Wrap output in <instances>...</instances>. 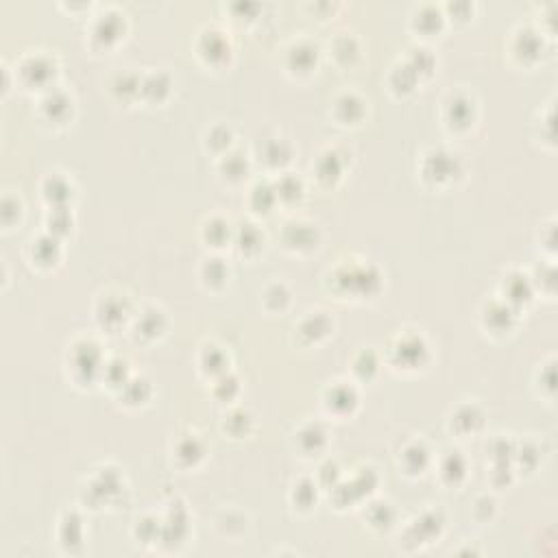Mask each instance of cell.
I'll use <instances>...</instances> for the list:
<instances>
[{"label": "cell", "instance_id": "277c9868", "mask_svg": "<svg viewBox=\"0 0 558 558\" xmlns=\"http://www.w3.org/2000/svg\"><path fill=\"white\" fill-rule=\"evenodd\" d=\"M358 404V395L351 386L347 384H338V386H332L327 391V399H325V406L329 412L334 415H347L351 412Z\"/></svg>", "mask_w": 558, "mask_h": 558}, {"label": "cell", "instance_id": "3957f363", "mask_svg": "<svg viewBox=\"0 0 558 558\" xmlns=\"http://www.w3.org/2000/svg\"><path fill=\"white\" fill-rule=\"evenodd\" d=\"M445 120L454 129H469L473 125V103L467 96L451 94V103H445Z\"/></svg>", "mask_w": 558, "mask_h": 558}, {"label": "cell", "instance_id": "ac0fdd59", "mask_svg": "<svg viewBox=\"0 0 558 558\" xmlns=\"http://www.w3.org/2000/svg\"><path fill=\"white\" fill-rule=\"evenodd\" d=\"M441 475L447 482H456L465 475V460L463 456H458V451H451V456H447L441 465Z\"/></svg>", "mask_w": 558, "mask_h": 558}, {"label": "cell", "instance_id": "9a60e30c", "mask_svg": "<svg viewBox=\"0 0 558 558\" xmlns=\"http://www.w3.org/2000/svg\"><path fill=\"white\" fill-rule=\"evenodd\" d=\"M118 33H120V16H101L99 20V29L94 31V37L105 42V46H109L111 42L118 40Z\"/></svg>", "mask_w": 558, "mask_h": 558}, {"label": "cell", "instance_id": "ba28073f", "mask_svg": "<svg viewBox=\"0 0 558 558\" xmlns=\"http://www.w3.org/2000/svg\"><path fill=\"white\" fill-rule=\"evenodd\" d=\"M260 155L269 166H284L290 162V144L284 138H269L264 142V149H260Z\"/></svg>", "mask_w": 558, "mask_h": 558}, {"label": "cell", "instance_id": "cb8c5ba5", "mask_svg": "<svg viewBox=\"0 0 558 558\" xmlns=\"http://www.w3.org/2000/svg\"><path fill=\"white\" fill-rule=\"evenodd\" d=\"M205 262H207V264H205V269H207V275H205V277H212L210 284H214V281L223 284V281L227 279V271H221V273L216 271L223 262H221V260H205Z\"/></svg>", "mask_w": 558, "mask_h": 558}, {"label": "cell", "instance_id": "7402d4cb", "mask_svg": "<svg viewBox=\"0 0 558 558\" xmlns=\"http://www.w3.org/2000/svg\"><path fill=\"white\" fill-rule=\"evenodd\" d=\"M242 227H245V229H240L238 236H236V245H238V249H240L242 253H247L249 249H260L262 238H260L257 229H255L253 225H242Z\"/></svg>", "mask_w": 558, "mask_h": 558}, {"label": "cell", "instance_id": "8fae6325", "mask_svg": "<svg viewBox=\"0 0 558 558\" xmlns=\"http://www.w3.org/2000/svg\"><path fill=\"white\" fill-rule=\"evenodd\" d=\"M221 173L229 181H240L242 177H247L249 173V164L240 153H225L221 159Z\"/></svg>", "mask_w": 558, "mask_h": 558}, {"label": "cell", "instance_id": "9c48e42d", "mask_svg": "<svg viewBox=\"0 0 558 558\" xmlns=\"http://www.w3.org/2000/svg\"><path fill=\"white\" fill-rule=\"evenodd\" d=\"M517 46H515V55L521 57L523 61L528 59H537L539 53L543 51V40H539V33L532 29H523L517 35Z\"/></svg>", "mask_w": 558, "mask_h": 558}, {"label": "cell", "instance_id": "30bf717a", "mask_svg": "<svg viewBox=\"0 0 558 558\" xmlns=\"http://www.w3.org/2000/svg\"><path fill=\"white\" fill-rule=\"evenodd\" d=\"M33 262L37 264H55L57 257H59V245L53 236H46V238H40V240H33Z\"/></svg>", "mask_w": 558, "mask_h": 558}, {"label": "cell", "instance_id": "6da1fadb", "mask_svg": "<svg viewBox=\"0 0 558 558\" xmlns=\"http://www.w3.org/2000/svg\"><path fill=\"white\" fill-rule=\"evenodd\" d=\"M451 175H458L456 155H449L445 151H432L430 155H425L423 177L434 179L436 183H441L445 179H451Z\"/></svg>", "mask_w": 558, "mask_h": 558}, {"label": "cell", "instance_id": "7a4b0ae2", "mask_svg": "<svg viewBox=\"0 0 558 558\" xmlns=\"http://www.w3.org/2000/svg\"><path fill=\"white\" fill-rule=\"evenodd\" d=\"M284 242H286V247L293 249V251H310V249L317 247L319 233H317V229H314V225L290 223V225H286Z\"/></svg>", "mask_w": 558, "mask_h": 558}, {"label": "cell", "instance_id": "d6986e66", "mask_svg": "<svg viewBox=\"0 0 558 558\" xmlns=\"http://www.w3.org/2000/svg\"><path fill=\"white\" fill-rule=\"evenodd\" d=\"M332 51H334V57H336V59L351 61V59L358 55V42H356L351 35L343 33V35H338V37L334 40Z\"/></svg>", "mask_w": 558, "mask_h": 558}, {"label": "cell", "instance_id": "5b68a950", "mask_svg": "<svg viewBox=\"0 0 558 558\" xmlns=\"http://www.w3.org/2000/svg\"><path fill=\"white\" fill-rule=\"evenodd\" d=\"M201 46H199V55L205 57L207 61L212 63H218V61H225L229 57V42L223 37V33L218 31H210V33H203L201 37Z\"/></svg>", "mask_w": 558, "mask_h": 558}, {"label": "cell", "instance_id": "44dd1931", "mask_svg": "<svg viewBox=\"0 0 558 558\" xmlns=\"http://www.w3.org/2000/svg\"><path fill=\"white\" fill-rule=\"evenodd\" d=\"M175 454H177V458H188L186 465H194L203 456V447H201V443L197 439H194V436H188V439H183L177 445Z\"/></svg>", "mask_w": 558, "mask_h": 558}, {"label": "cell", "instance_id": "603a6c76", "mask_svg": "<svg viewBox=\"0 0 558 558\" xmlns=\"http://www.w3.org/2000/svg\"><path fill=\"white\" fill-rule=\"evenodd\" d=\"M164 317H162V312H157V317L153 319V323H149L151 319H149V310L142 314L140 317V321H138V332H142V336H151V338H155L164 327L159 325V321H162Z\"/></svg>", "mask_w": 558, "mask_h": 558}, {"label": "cell", "instance_id": "52a82bcc", "mask_svg": "<svg viewBox=\"0 0 558 558\" xmlns=\"http://www.w3.org/2000/svg\"><path fill=\"white\" fill-rule=\"evenodd\" d=\"M317 57H319L317 46L310 42H299L297 46H293V51H290V68L297 72H310L317 66Z\"/></svg>", "mask_w": 558, "mask_h": 558}, {"label": "cell", "instance_id": "8992f818", "mask_svg": "<svg viewBox=\"0 0 558 558\" xmlns=\"http://www.w3.org/2000/svg\"><path fill=\"white\" fill-rule=\"evenodd\" d=\"M334 114L336 118L341 120L343 125H349V123H356V120L362 118V114H365V105H362V101L358 99L356 94H343V96H338L336 103H334Z\"/></svg>", "mask_w": 558, "mask_h": 558}, {"label": "cell", "instance_id": "4fadbf2b", "mask_svg": "<svg viewBox=\"0 0 558 558\" xmlns=\"http://www.w3.org/2000/svg\"><path fill=\"white\" fill-rule=\"evenodd\" d=\"M277 201V192L275 186L271 183H255L251 190V203L255 207V212H269Z\"/></svg>", "mask_w": 558, "mask_h": 558}, {"label": "cell", "instance_id": "5bb4252c", "mask_svg": "<svg viewBox=\"0 0 558 558\" xmlns=\"http://www.w3.org/2000/svg\"><path fill=\"white\" fill-rule=\"evenodd\" d=\"M46 183H51V188H46V186H44V197H46L48 201H51L55 207H61V203L68 201V192H70L72 188L68 186L66 179H61V177H57V175L48 177ZM70 194H72V192H70Z\"/></svg>", "mask_w": 558, "mask_h": 558}, {"label": "cell", "instance_id": "7c38bea8", "mask_svg": "<svg viewBox=\"0 0 558 558\" xmlns=\"http://www.w3.org/2000/svg\"><path fill=\"white\" fill-rule=\"evenodd\" d=\"M343 173V166L338 164V153L336 151H325L319 162H317V177L321 181H327L332 183L334 179H338Z\"/></svg>", "mask_w": 558, "mask_h": 558}, {"label": "cell", "instance_id": "ffe728a7", "mask_svg": "<svg viewBox=\"0 0 558 558\" xmlns=\"http://www.w3.org/2000/svg\"><path fill=\"white\" fill-rule=\"evenodd\" d=\"M111 303H114V299H111V297H105V301H103V310H99V319H101L103 325H111V321L120 323V321L125 319V314H127L125 301H120L116 308H114Z\"/></svg>", "mask_w": 558, "mask_h": 558}, {"label": "cell", "instance_id": "e0dca14e", "mask_svg": "<svg viewBox=\"0 0 558 558\" xmlns=\"http://www.w3.org/2000/svg\"><path fill=\"white\" fill-rule=\"evenodd\" d=\"M460 423H465V427L460 430V432H465V434L475 432V427L482 423V415H480V412H478L473 406L458 408V412H456L454 419H451V427H456V425H460Z\"/></svg>", "mask_w": 558, "mask_h": 558}, {"label": "cell", "instance_id": "2e32d148", "mask_svg": "<svg viewBox=\"0 0 558 558\" xmlns=\"http://www.w3.org/2000/svg\"><path fill=\"white\" fill-rule=\"evenodd\" d=\"M275 192H277V199H279V201H295V199L301 197L303 186H301V181H299L295 175H284V177L277 181Z\"/></svg>", "mask_w": 558, "mask_h": 558}]
</instances>
